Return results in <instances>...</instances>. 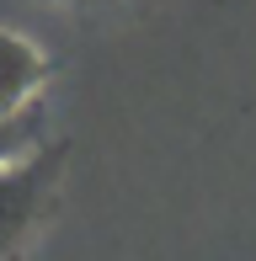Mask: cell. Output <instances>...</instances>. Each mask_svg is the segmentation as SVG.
<instances>
[{"instance_id": "obj_1", "label": "cell", "mask_w": 256, "mask_h": 261, "mask_svg": "<svg viewBox=\"0 0 256 261\" xmlns=\"http://www.w3.org/2000/svg\"><path fill=\"white\" fill-rule=\"evenodd\" d=\"M43 187H48V165L43 160H11L6 171H0V256L16 251L27 224L38 219Z\"/></svg>"}, {"instance_id": "obj_2", "label": "cell", "mask_w": 256, "mask_h": 261, "mask_svg": "<svg viewBox=\"0 0 256 261\" xmlns=\"http://www.w3.org/2000/svg\"><path fill=\"white\" fill-rule=\"evenodd\" d=\"M43 80V59L27 38L0 32V117H16Z\"/></svg>"}, {"instance_id": "obj_3", "label": "cell", "mask_w": 256, "mask_h": 261, "mask_svg": "<svg viewBox=\"0 0 256 261\" xmlns=\"http://www.w3.org/2000/svg\"><path fill=\"white\" fill-rule=\"evenodd\" d=\"M32 134H38V112H27V107H21L16 117H0V171H6L11 160H21V149L32 144Z\"/></svg>"}]
</instances>
